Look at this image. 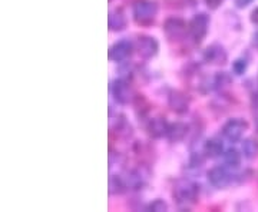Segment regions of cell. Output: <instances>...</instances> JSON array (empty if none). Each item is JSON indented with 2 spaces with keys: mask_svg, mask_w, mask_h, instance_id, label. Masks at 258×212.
<instances>
[{
  "mask_svg": "<svg viewBox=\"0 0 258 212\" xmlns=\"http://www.w3.org/2000/svg\"><path fill=\"white\" fill-rule=\"evenodd\" d=\"M204 60L212 65H222L227 62V52L220 45H211L204 52Z\"/></svg>",
  "mask_w": 258,
  "mask_h": 212,
  "instance_id": "11",
  "label": "cell"
},
{
  "mask_svg": "<svg viewBox=\"0 0 258 212\" xmlns=\"http://www.w3.org/2000/svg\"><path fill=\"white\" fill-rule=\"evenodd\" d=\"M252 46L258 49V32H255L254 35H252Z\"/></svg>",
  "mask_w": 258,
  "mask_h": 212,
  "instance_id": "25",
  "label": "cell"
},
{
  "mask_svg": "<svg viewBox=\"0 0 258 212\" xmlns=\"http://www.w3.org/2000/svg\"><path fill=\"white\" fill-rule=\"evenodd\" d=\"M186 133H188V125H185L182 122H175V123H169L166 138L171 142H179L186 136Z\"/></svg>",
  "mask_w": 258,
  "mask_h": 212,
  "instance_id": "13",
  "label": "cell"
},
{
  "mask_svg": "<svg viewBox=\"0 0 258 212\" xmlns=\"http://www.w3.org/2000/svg\"><path fill=\"white\" fill-rule=\"evenodd\" d=\"M234 2H235L237 8H240V9H244V8H247L248 5L252 3V0H234Z\"/></svg>",
  "mask_w": 258,
  "mask_h": 212,
  "instance_id": "23",
  "label": "cell"
},
{
  "mask_svg": "<svg viewBox=\"0 0 258 212\" xmlns=\"http://www.w3.org/2000/svg\"><path fill=\"white\" fill-rule=\"evenodd\" d=\"M207 175L210 184L215 188H227L232 182V176L225 166H214Z\"/></svg>",
  "mask_w": 258,
  "mask_h": 212,
  "instance_id": "6",
  "label": "cell"
},
{
  "mask_svg": "<svg viewBox=\"0 0 258 212\" xmlns=\"http://www.w3.org/2000/svg\"><path fill=\"white\" fill-rule=\"evenodd\" d=\"M164 32L171 40H179L189 33L188 32V25L182 19L179 18H168L164 22Z\"/></svg>",
  "mask_w": 258,
  "mask_h": 212,
  "instance_id": "5",
  "label": "cell"
},
{
  "mask_svg": "<svg viewBox=\"0 0 258 212\" xmlns=\"http://www.w3.org/2000/svg\"><path fill=\"white\" fill-rule=\"evenodd\" d=\"M168 126H169V123H168L164 118H154L152 120H149L147 129L148 133H149V136L158 139L162 138V136H166Z\"/></svg>",
  "mask_w": 258,
  "mask_h": 212,
  "instance_id": "12",
  "label": "cell"
},
{
  "mask_svg": "<svg viewBox=\"0 0 258 212\" xmlns=\"http://www.w3.org/2000/svg\"><path fill=\"white\" fill-rule=\"evenodd\" d=\"M208 28H210V18L205 13H200L197 16L191 19V22L188 23V32L192 36L195 42H201L204 37L208 33Z\"/></svg>",
  "mask_w": 258,
  "mask_h": 212,
  "instance_id": "4",
  "label": "cell"
},
{
  "mask_svg": "<svg viewBox=\"0 0 258 212\" xmlns=\"http://www.w3.org/2000/svg\"><path fill=\"white\" fill-rule=\"evenodd\" d=\"M252 106L258 109V92L254 93V96H252Z\"/></svg>",
  "mask_w": 258,
  "mask_h": 212,
  "instance_id": "26",
  "label": "cell"
},
{
  "mask_svg": "<svg viewBox=\"0 0 258 212\" xmlns=\"http://www.w3.org/2000/svg\"><path fill=\"white\" fill-rule=\"evenodd\" d=\"M247 66H248V62L245 59H237L232 63V70L235 75H242L247 70Z\"/></svg>",
  "mask_w": 258,
  "mask_h": 212,
  "instance_id": "21",
  "label": "cell"
},
{
  "mask_svg": "<svg viewBox=\"0 0 258 212\" xmlns=\"http://www.w3.org/2000/svg\"><path fill=\"white\" fill-rule=\"evenodd\" d=\"M108 26L112 32H120L126 28V18L120 10H112L108 16Z\"/></svg>",
  "mask_w": 258,
  "mask_h": 212,
  "instance_id": "14",
  "label": "cell"
},
{
  "mask_svg": "<svg viewBox=\"0 0 258 212\" xmlns=\"http://www.w3.org/2000/svg\"><path fill=\"white\" fill-rule=\"evenodd\" d=\"M198 192H200L198 185L189 182V181H182L175 185L172 195L179 205H191L197 201Z\"/></svg>",
  "mask_w": 258,
  "mask_h": 212,
  "instance_id": "2",
  "label": "cell"
},
{
  "mask_svg": "<svg viewBox=\"0 0 258 212\" xmlns=\"http://www.w3.org/2000/svg\"><path fill=\"white\" fill-rule=\"evenodd\" d=\"M257 129H258V119H257Z\"/></svg>",
  "mask_w": 258,
  "mask_h": 212,
  "instance_id": "27",
  "label": "cell"
},
{
  "mask_svg": "<svg viewBox=\"0 0 258 212\" xmlns=\"http://www.w3.org/2000/svg\"><path fill=\"white\" fill-rule=\"evenodd\" d=\"M132 43L129 40H119L109 49V59L113 62H123L132 55Z\"/></svg>",
  "mask_w": 258,
  "mask_h": 212,
  "instance_id": "10",
  "label": "cell"
},
{
  "mask_svg": "<svg viewBox=\"0 0 258 212\" xmlns=\"http://www.w3.org/2000/svg\"><path fill=\"white\" fill-rule=\"evenodd\" d=\"M158 13V5L154 0H137L132 8L134 20L139 25H149Z\"/></svg>",
  "mask_w": 258,
  "mask_h": 212,
  "instance_id": "1",
  "label": "cell"
},
{
  "mask_svg": "<svg viewBox=\"0 0 258 212\" xmlns=\"http://www.w3.org/2000/svg\"><path fill=\"white\" fill-rule=\"evenodd\" d=\"M147 209L148 211L154 212H165L168 211V203L164 199H155V201H152V202L148 205Z\"/></svg>",
  "mask_w": 258,
  "mask_h": 212,
  "instance_id": "20",
  "label": "cell"
},
{
  "mask_svg": "<svg viewBox=\"0 0 258 212\" xmlns=\"http://www.w3.org/2000/svg\"><path fill=\"white\" fill-rule=\"evenodd\" d=\"M247 129H248L247 120L241 119V118H232L224 123L221 132L224 138L228 139L230 142H238Z\"/></svg>",
  "mask_w": 258,
  "mask_h": 212,
  "instance_id": "3",
  "label": "cell"
},
{
  "mask_svg": "<svg viewBox=\"0 0 258 212\" xmlns=\"http://www.w3.org/2000/svg\"><path fill=\"white\" fill-rule=\"evenodd\" d=\"M128 188V185L125 182V179H122L120 176L112 175L109 178V192L112 195H119L122 192H125Z\"/></svg>",
  "mask_w": 258,
  "mask_h": 212,
  "instance_id": "16",
  "label": "cell"
},
{
  "mask_svg": "<svg viewBox=\"0 0 258 212\" xmlns=\"http://www.w3.org/2000/svg\"><path fill=\"white\" fill-rule=\"evenodd\" d=\"M222 2H224V0H205V5H207L211 10H215L221 6Z\"/></svg>",
  "mask_w": 258,
  "mask_h": 212,
  "instance_id": "22",
  "label": "cell"
},
{
  "mask_svg": "<svg viewBox=\"0 0 258 212\" xmlns=\"http://www.w3.org/2000/svg\"><path fill=\"white\" fill-rule=\"evenodd\" d=\"M249 20L254 23V25H258V8L251 12V16H249Z\"/></svg>",
  "mask_w": 258,
  "mask_h": 212,
  "instance_id": "24",
  "label": "cell"
},
{
  "mask_svg": "<svg viewBox=\"0 0 258 212\" xmlns=\"http://www.w3.org/2000/svg\"><path fill=\"white\" fill-rule=\"evenodd\" d=\"M242 152H244V157L252 159V158L258 157V140L254 138L245 139L242 142Z\"/></svg>",
  "mask_w": 258,
  "mask_h": 212,
  "instance_id": "17",
  "label": "cell"
},
{
  "mask_svg": "<svg viewBox=\"0 0 258 212\" xmlns=\"http://www.w3.org/2000/svg\"><path fill=\"white\" fill-rule=\"evenodd\" d=\"M224 162H225V165H228L230 168H238L241 164L240 152L237 149H234V148L227 149L224 152Z\"/></svg>",
  "mask_w": 258,
  "mask_h": 212,
  "instance_id": "18",
  "label": "cell"
},
{
  "mask_svg": "<svg viewBox=\"0 0 258 212\" xmlns=\"http://www.w3.org/2000/svg\"><path fill=\"white\" fill-rule=\"evenodd\" d=\"M204 154L207 158H218L224 155V145L218 139H208L204 145Z\"/></svg>",
  "mask_w": 258,
  "mask_h": 212,
  "instance_id": "15",
  "label": "cell"
},
{
  "mask_svg": "<svg viewBox=\"0 0 258 212\" xmlns=\"http://www.w3.org/2000/svg\"><path fill=\"white\" fill-rule=\"evenodd\" d=\"M168 105L178 115H184L189 109V99L184 92L172 91L168 96Z\"/></svg>",
  "mask_w": 258,
  "mask_h": 212,
  "instance_id": "9",
  "label": "cell"
},
{
  "mask_svg": "<svg viewBox=\"0 0 258 212\" xmlns=\"http://www.w3.org/2000/svg\"><path fill=\"white\" fill-rule=\"evenodd\" d=\"M128 188H134V189H139L142 185H144V179H142V175L137 172V171H131L128 174V181H125Z\"/></svg>",
  "mask_w": 258,
  "mask_h": 212,
  "instance_id": "19",
  "label": "cell"
},
{
  "mask_svg": "<svg viewBox=\"0 0 258 212\" xmlns=\"http://www.w3.org/2000/svg\"><path fill=\"white\" fill-rule=\"evenodd\" d=\"M112 96L119 105H128L132 101V89L129 83L123 79H116L112 83Z\"/></svg>",
  "mask_w": 258,
  "mask_h": 212,
  "instance_id": "7",
  "label": "cell"
},
{
  "mask_svg": "<svg viewBox=\"0 0 258 212\" xmlns=\"http://www.w3.org/2000/svg\"><path fill=\"white\" fill-rule=\"evenodd\" d=\"M137 49H138V53L141 57H144V59H151V57H154V56L158 53V50H159V43H158V40L155 37L139 36Z\"/></svg>",
  "mask_w": 258,
  "mask_h": 212,
  "instance_id": "8",
  "label": "cell"
}]
</instances>
